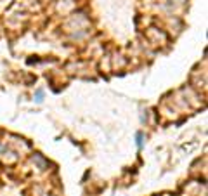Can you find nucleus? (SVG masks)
<instances>
[{
    "instance_id": "f257e3e1",
    "label": "nucleus",
    "mask_w": 208,
    "mask_h": 196,
    "mask_svg": "<svg viewBox=\"0 0 208 196\" xmlns=\"http://www.w3.org/2000/svg\"><path fill=\"white\" fill-rule=\"evenodd\" d=\"M135 142H137V148H142V144H144V134H142V132H137Z\"/></svg>"
},
{
    "instance_id": "f03ea898",
    "label": "nucleus",
    "mask_w": 208,
    "mask_h": 196,
    "mask_svg": "<svg viewBox=\"0 0 208 196\" xmlns=\"http://www.w3.org/2000/svg\"><path fill=\"white\" fill-rule=\"evenodd\" d=\"M42 95H43V92H42V90H38V92H37V101H42Z\"/></svg>"
}]
</instances>
